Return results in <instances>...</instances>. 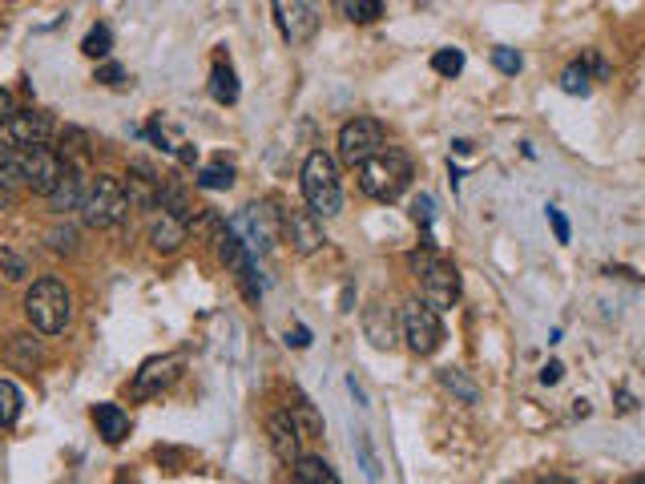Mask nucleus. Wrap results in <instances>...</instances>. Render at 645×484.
<instances>
[{"label":"nucleus","instance_id":"nucleus-1","mask_svg":"<svg viewBox=\"0 0 645 484\" xmlns=\"http://www.w3.org/2000/svg\"><path fill=\"white\" fill-rule=\"evenodd\" d=\"M24 315L41 335H61L73 320V291L61 279H36L24 291Z\"/></svg>","mask_w":645,"mask_h":484},{"label":"nucleus","instance_id":"nucleus-2","mask_svg":"<svg viewBox=\"0 0 645 484\" xmlns=\"http://www.w3.org/2000/svg\"><path fill=\"white\" fill-rule=\"evenodd\" d=\"M303 198H307V211L315 214V218H335L343 211L340 165H335L331 154H323V150H311L303 162Z\"/></svg>","mask_w":645,"mask_h":484},{"label":"nucleus","instance_id":"nucleus-3","mask_svg":"<svg viewBox=\"0 0 645 484\" xmlns=\"http://www.w3.org/2000/svg\"><path fill=\"white\" fill-rule=\"evenodd\" d=\"M411 271H416V279H420V299L428 303V308L436 311H448L456 308L460 299V271L452 267L448 259H440L432 247H423L411 255Z\"/></svg>","mask_w":645,"mask_h":484},{"label":"nucleus","instance_id":"nucleus-4","mask_svg":"<svg viewBox=\"0 0 645 484\" xmlns=\"http://www.w3.org/2000/svg\"><path fill=\"white\" fill-rule=\"evenodd\" d=\"M129 198H126V186H121V178L114 174H97L89 178V186H85V202H82V218L97 230H118V226L129 223Z\"/></svg>","mask_w":645,"mask_h":484},{"label":"nucleus","instance_id":"nucleus-5","mask_svg":"<svg viewBox=\"0 0 645 484\" xmlns=\"http://www.w3.org/2000/svg\"><path fill=\"white\" fill-rule=\"evenodd\" d=\"M411 186V162L408 154H399L391 146H384L372 162L359 165V190L376 202H396L404 190Z\"/></svg>","mask_w":645,"mask_h":484},{"label":"nucleus","instance_id":"nucleus-6","mask_svg":"<svg viewBox=\"0 0 645 484\" xmlns=\"http://www.w3.org/2000/svg\"><path fill=\"white\" fill-rule=\"evenodd\" d=\"M226 230L247 247V255H267L282 235V211H275V202H250L226 223Z\"/></svg>","mask_w":645,"mask_h":484},{"label":"nucleus","instance_id":"nucleus-7","mask_svg":"<svg viewBox=\"0 0 645 484\" xmlns=\"http://www.w3.org/2000/svg\"><path fill=\"white\" fill-rule=\"evenodd\" d=\"M399 331L416 355H432L440 343H444V323H440V311L428 308L423 299H408L404 311H399Z\"/></svg>","mask_w":645,"mask_h":484},{"label":"nucleus","instance_id":"nucleus-8","mask_svg":"<svg viewBox=\"0 0 645 484\" xmlns=\"http://www.w3.org/2000/svg\"><path fill=\"white\" fill-rule=\"evenodd\" d=\"M21 178H24V190H33V194H53L57 182L65 178L69 170V158L53 150V146H33V150H21Z\"/></svg>","mask_w":645,"mask_h":484},{"label":"nucleus","instance_id":"nucleus-9","mask_svg":"<svg viewBox=\"0 0 645 484\" xmlns=\"http://www.w3.org/2000/svg\"><path fill=\"white\" fill-rule=\"evenodd\" d=\"M384 150V126H379L376 118H352V121H343V130H340V158L343 165H359L372 162V158Z\"/></svg>","mask_w":645,"mask_h":484},{"label":"nucleus","instance_id":"nucleus-10","mask_svg":"<svg viewBox=\"0 0 645 484\" xmlns=\"http://www.w3.org/2000/svg\"><path fill=\"white\" fill-rule=\"evenodd\" d=\"M182 372V355H153L133 372V384H129V400H150L162 388H170Z\"/></svg>","mask_w":645,"mask_h":484},{"label":"nucleus","instance_id":"nucleus-11","mask_svg":"<svg viewBox=\"0 0 645 484\" xmlns=\"http://www.w3.org/2000/svg\"><path fill=\"white\" fill-rule=\"evenodd\" d=\"M275 21L291 45H307L319 33V9L307 0H275Z\"/></svg>","mask_w":645,"mask_h":484},{"label":"nucleus","instance_id":"nucleus-12","mask_svg":"<svg viewBox=\"0 0 645 484\" xmlns=\"http://www.w3.org/2000/svg\"><path fill=\"white\" fill-rule=\"evenodd\" d=\"M282 238L291 243L294 255H315V250L327 243L323 223H319L307 206H291V211H282Z\"/></svg>","mask_w":645,"mask_h":484},{"label":"nucleus","instance_id":"nucleus-13","mask_svg":"<svg viewBox=\"0 0 645 484\" xmlns=\"http://www.w3.org/2000/svg\"><path fill=\"white\" fill-rule=\"evenodd\" d=\"M4 138H9V150H33V146H49V138H53V118H49L45 109H17L9 121V130H4Z\"/></svg>","mask_w":645,"mask_h":484},{"label":"nucleus","instance_id":"nucleus-14","mask_svg":"<svg viewBox=\"0 0 645 484\" xmlns=\"http://www.w3.org/2000/svg\"><path fill=\"white\" fill-rule=\"evenodd\" d=\"M218 255H223V262L230 267V275H235V283L243 287V295L250 299V303H258V279H255V259L247 255V247L238 243L230 230H223L218 235Z\"/></svg>","mask_w":645,"mask_h":484},{"label":"nucleus","instance_id":"nucleus-15","mask_svg":"<svg viewBox=\"0 0 645 484\" xmlns=\"http://www.w3.org/2000/svg\"><path fill=\"white\" fill-rule=\"evenodd\" d=\"M121 186H126V198L133 211H162V178H153L150 165L133 162L129 174L121 178Z\"/></svg>","mask_w":645,"mask_h":484},{"label":"nucleus","instance_id":"nucleus-16","mask_svg":"<svg viewBox=\"0 0 645 484\" xmlns=\"http://www.w3.org/2000/svg\"><path fill=\"white\" fill-rule=\"evenodd\" d=\"M267 437H270V449H275V456H279L282 464H299V456H303V432H299V424L291 420V412L282 408V412H275L267 420Z\"/></svg>","mask_w":645,"mask_h":484},{"label":"nucleus","instance_id":"nucleus-17","mask_svg":"<svg viewBox=\"0 0 645 484\" xmlns=\"http://www.w3.org/2000/svg\"><path fill=\"white\" fill-rule=\"evenodd\" d=\"M4 359H9V367H17V372H36L41 359H45V352H41V340H36V335L17 331V335H9V343H4Z\"/></svg>","mask_w":645,"mask_h":484},{"label":"nucleus","instance_id":"nucleus-18","mask_svg":"<svg viewBox=\"0 0 645 484\" xmlns=\"http://www.w3.org/2000/svg\"><path fill=\"white\" fill-rule=\"evenodd\" d=\"M85 186H89V182H85L82 170H77V165L69 162V170H65V178H61V182H57V190L49 194V206H53V211H57V214L82 211V202H85Z\"/></svg>","mask_w":645,"mask_h":484},{"label":"nucleus","instance_id":"nucleus-19","mask_svg":"<svg viewBox=\"0 0 645 484\" xmlns=\"http://www.w3.org/2000/svg\"><path fill=\"white\" fill-rule=\"evenodd\" d=\"M21 190H24L21 158H17V150H9V146H0V211H9V206H17V198H21Z\"/></svg>","mask_w":645,"mask_h":484},{"label":"nucleus","instance_id":"nucleus-20","mask_svg":"<svg viewBox=\"0 0 645 484\" xmlns=\"http://www.w3.org/2000/svg\"><path fill=\"white\" fill-rule=\"evenodd\" d=\"M186 235H190V226L182 223V218H174V214H158L150 223V243H153V250H178L182 243H186Z\"/></svg>","mask_w":645,"mask_h":484},{"label":"nucleus","instance_id":"nucleus-21","mask_svg":"<svg viewBox=\"0 0 645 484\" xmlns=\"http://www.w3.org/2000/svg\"><path fill=\"white\" fill-rule=\"evenodd\" d=\"M94 424H97V432L106 437V444H121V440L129 437V416L121 404H97Z\"/></svg>","mask_w":645,"mask_h":484},{"label":"nucleus","instance_id":"nucleus-22","mask_svg":"<svg viewBox=\"0 0 645 484\" xmlns=\"http://www.w3.org/2000/svg\"><path fill=\"white\" fill-rule=\"evenodd\" d=\"M364 331L376 347H391V343H396V315H391V308L372 303V308L364 311Z\"/></svg>","mask_w":645,"mask_h":484},{"label":"nucleus","instance_id":"nucleus-23","mask_svg":"<svg viewBox=\"0 0 645 484\" xmlns=\"http://www.w3.org/2000/svg\"><path fill=\"white\" fill-rule=\"evenodd\" d=\"M211 97L218 101V106H235L238 101V77H235V69H230V61H214Z\"/></svg>","mask_w":645,"mask_h":484},{"label":"nucleus","instance_id":"nucleus-24","mask_svg":"<svg viewBox=\"0 0 645 484\" xmlns=\"http://www.w3.org/2000/svg\"><path fill=\"white\" fill-rule=\"evenodd\" d=\"M294 484H343L323 456H299L294 464Z\"/></svg>","mask_w":645,"mask_h":484},{"label":"nucleus","instance_id":"nucleus-25","mask_svg":"<svg viewBox=\"0 0 645 484\" xmlns=\"http://www.w3.org/2000/svg\"><path fill=\"white\" fill-rule=\"evenodd\" d=\"M291 408H287V412H291V420L294 424H299V432H303V440L307 437H319V432H323V416L315 412V404L307 400L303 391H291Z\"/></svg>","mask_w":645,"mask_h":484},{"label":"nucleus","instance_id":"nucleus-26","mask_svg":"<svg viewBox=\"0 0 645 484\" xmlns=\"http://www.w3.org/2000/svg\"><path fill=\"white\" fill-rule=\"evenodd\" d=\"M24 412V396L12 379H0V428H12Z\"/></svg>","mask_w":645,"mask_h":484},{"label":"nucleus","instance_id":"nucleus-27","mask_svg":"<svg viewBox=\"0 0 645 484\" xmlns=\"http://www.w3.org/2000/svg\"><path fill=\"white\" fill-rule=\"evenodd\" d=\"M194 182H198L202 190H230V186H235V165L223 162V158H218V162L202 165L198 178H194Z\"/></svg>","mask_w":645,"mask_h":484},{"label":"nucleus","instance_id":"nucleus-28","mask_svg":"<svg viewBox=\"0 0 645 484\" xmlns=\"http://www.w3.org/2000/svg\"><path fill=\"white\" fill-rule=\"evenodd\" d=\"M561 89L569 97H585L589 89H593V77H589V61H573V65H565Z\"/></svg>","mask_w":645,"mask_h":484},{"label":"nucleus","instance_id":"nucleus-29","mask_svg":"<svg viewBox=\"0 0 645 484\" xmlns=\"http://www.w3.org/2000/svg\"><path fill=\"white\" fill-rule=\"evenodd\" d=\"M440 384H444V388L452 391L456 400H464V404H476V400H481V391H476V384H472V379L464 376L460 367H444V372H440Z\"/></svg>","mask_w":645,"mask_h":484},{"label":"nucleus","instance_id":"nucleus-30","mask_svg":"<svg viewBox=\"0 0 645 484\" xmlns=\"http://www.w3.org/2000/svg\"><path fill=\"white\" fill-rule=\"evenodd\" d=\"M340 12L355 24H372L384 17V0H340Z\"/></svg>","mask_w":645,"mask_h":484},{"label":"nucleus","instance_id":"nucleus-31","mask_svg":"<svg viewBox=\"0 0 645 484\" xmlns=\"http://www.w3.org/2000/svg\"><path fill=\"white\" fill-rule=\"evenodd\" d=\"M109 49H114V36H109L106 24H94L82 41V53L85 57H109Z\"/></svg>","mask_w":645,"mask_h":484},{"label":"nucleus","instance_id":"nucleus-32","mask_svg":"<svg viewBox=\"0 0 645 484\" xmlns=\"http://www.w3.org/2000/svg\"><path fill=\"white\" fill-rule=\"evenodd\" d=\"M432 69L440 73V77H456V73L464 69V53H460V49H440L432 57Z\"/></svg>","mask_w":645,"mask_h":484},{"label":"nucleus","instance_id":"nucleus-33","mask_svg":"<svg viewBox=\"0 0 645 484\" xmlns=\"http://www.w3.org/2000/svg\"><path fill=\"white\" fill-rule=\"evenodd\" d=\"M0 275H4V279H12V283H21L24 275H29V262H24L17 250L0 247Z\"/></svg>","mask_w":645,"mask_h":484},{"label":"nucleus","instance_id":"nucleus-34","mask_svg":"<svg viewBox=\"0 0 645 484\" xmlns=\"http://www.w3.org/2000/svg\"><path fill=\"white\" fill-rule=\"evenodd\" d=\"M493 65L501 73H508V77H516V73L525 69V57L516 49H493Z\"/></svg>","mask_w":645,"mask_h":484},{"label":"nucleus","instance_id":"nucleus-35","mask_svg":"<svg viewBox=\"0 0 645 484\" xmlns=\"http://www.w3.org/2000/svg\"><path fill=\"white\" fill-rule=\"evenodd\" d=\"M49 247L57 250V255H69V250L77 247V230H73V226H53V230H49Z\"/></svg>","mask_w":645,"mask_h":484},{"label":"nucleus","instance_id":"nucleus-36","mask_svg":"<svg viewBox=\"0 0 645 484\" xmlns=\"http://www.w3.org/2000/svg\"><path fill=\"white\" fill-rule=\"evenodd\" d=\"M411 218H416V223L423 226V230H428V226H432V198H428V194H420V198L411 202Z\"/></svg>","mask_w":645,"mask_h":484},{"label":"nucleus","instance_id":"nucleus-37","mask_svg":"<svg viewBox=\"0 0 645 484\" xmlns=\"http://www.w3.org/2000/svg\"><path fill=\"white\" fill-rule=\"evenodd\" d=\"M545 214H549V226H552V235H557V243H569V235H573V230H569V218H565L557 206H549Z\"/></svg>","mask_w":645,"mask_h":484},{"label":"nucleus","instance_id":"nucleus-38","mask_svg":"<svg viewBox=\"0 0 645 484\" xmlns=\"http://www.w3.org/2000/svg\"><path fill=\"white\" fill-rule=\"evenodd\" d=\"M12 114H17V106H12V94H9V89H0V133L9 130Z\"/></svg>","mask_w":645,"mask_h":484},{"label":"nucleus","instance_id":"nucleus-39","mask_svg":"<svg viewBox=\"0 0 645 484\" xmlns=\"http://www.w3.org/2000/svg\"><path fill=\"white\" fill-rule=\"evenodd\" d=\"M561 376H565V364H557V359L540 367V384H545V388H552V384H561Z\"/></svg>","mask_w":645,"mask_h":484},{"label":"nucleus","instance_id":"nucleus-40","mask_svg":"<svg viewBox=\"0 0 645 484\" xmlns=\"http://www.w3.org/2000/svg\"><path fill=\"white\" fill-rule=\"evenodd\" d=\"M121 77H126V73H121L118 65H101V69H97V82H106V85H121Z\"/></svg>","mask_w":645,"mask_h":484},{"label":"nucleus","instance_id":"nucleus-41","mask_svg":"<svg viewBox=\"0 0 645 484\" xmlns=\"http://www.w3.org/2000/svg\"><path fill=\"white\" fill-rule=\"evenodd\" d=\"M287 343H294V347H307V343H311V331H307V327L287 331Z\"/></svg>","mask_w":645,"mask_h":484},{"label":"nucleus","instance_id":"nucleus-42","mask_svg":"<svg viewBox=\"0 0 645 484\" xmlns=\"http://www.w3.org/2000/svg\"><path fill=\"white\" fill-rule=\"evenodd\" d=\"M347 388H352V396H355V400H359V404H367L364 388H359V384H355V376H352V379H347Z\"/></svg>","mask_w":645,"mask_h":484},{"label":"nucleus","instance_id":"nucleus-43","mask_svg":"<svg viewBox=\"0 0 645 484\" xmlns=\"http://www.w3.org/2000/svg\"><path fill=\"white\" fill-rule=\"evenodd\" d=\"M537 484H577V481H569V476H545V481H537Z\"/></svg>","mask_w":645,"mask_h":484},{"label":"nucleus","instance_id":"nucleus-44","mask_svg":"<svg viewBox=\"0 0 645 484\" xmlns=\"http://www.w3.org/2000/svg\"><path fill=\"white\" fill-rule=\"evenodd\" d=\"M625 484H645V473H637V476H630Z\"/></svg>","mask_w":645,"mask_h":484}]
</instances>
